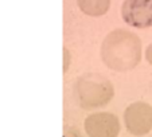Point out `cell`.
<instances>
[{"instance_id": "cell-1", "label": "cell", "mask_w": 152, "mask_h": 137, "mask_svg": "<svg viewBox=\"0 0 152 137\" xmlns=\"http://www.w3.org/2000/svg\"><path fill=\"white\" fill-rule=\"evenodd\" d=\"M100 52L106 67L118 73L129 71L141 60V40L128 30H113L104 38Z\"/></svg>"}, {"instance_id": "cell-2", "label": "cell", "mask_w": 152, "mask_h": 137, "mask_svg": "<svg viewBox=\"0 0 152 137\" xmlns=\"http://www.w3.org/2000/svg\"><path fill=\"white\" fill-rule=\"evenodd\" d=\"M77 103L85 110L104 108L115 97V87L108 78L88 73L77 78L73 87Z\"/></svg>"}, {"instance_id": "cell-3", "label": "cell", "mask_w": 152, "mask_h": 137, "mask_svg": "<svg viewBox=\"0 0 152 137\" xmlns=\"http://www.w3.org/2000/svg\"><path fill=\"white\" fill-rule=\"evenodd\" d=\"M124 124L132 136L141 137L152 130V108L145 102H135L124 111Z\"/></svg>"}, {"instance_id": "cell-6", "label": "cell", "mask_w": 152, "mask_h": 137, "mask_svg": "<svg viewBox=\"0 0 152 137\" xmlns=\"http://www.w3.org/2000/svg\"><path fill=\"white\" fill-rule=\"evenodd\" d=\"M78 8L89 16H102L109 11L110 0H77Z\"/></svg>"}, {"instance_id": "cell-8", "label": "cell", "mask_w": 152, "mask_h": 137, "mask_svg": "<svg viewBox=\"0 0 152 137\" xmlns=\"http://www.w3.org/2000/svg\"><path fill=\"white\" fill-rule=\"evenodd\" d=\"M63 52H65V62H63V71H67V68H69V51L67 49H63Z\"/></svg>"}, {"instance_id": "cell-4", "label": "cell", "mask_w": 152, "mask_h": 137, "mask_svg": "<svg viewBox=\"0 0 152 137\" xmlns=\"http://www.w3.org/2000/svg\"><path fill=\"white\" fill-rule=\"evenodd\" d=\"M121 17L131 27H152V0H124Z\"/></svg>"}, {"instance_id": "cell-5", "label": "cell", "mask_w": 152, "mask_h": 137, "mask_svg": "<svg viewBox=\"0 0 152 137\" xmlns=\"http://www.w3.org/2000/svg\"><path fill=\"white\" fill-rule=\"evenodd\" d=\"M83 128L88 137H117L120 121L112 113H94L86 117Z\"/></svg>"}, {"instance_id": "cell-7", "label": "cell", "mask_w": 152, "mask_h": 137, "mask_svg": "<svg viewBox=\"0 0 152 137\" xmlns=\"http://www.w3.org/2000/svg\"><path fill=\"white\" fill-rule=\"evenodd\" d=\"M145 59L149 65H152V43L145 49Z\"/></svg>"}]
</instances>
